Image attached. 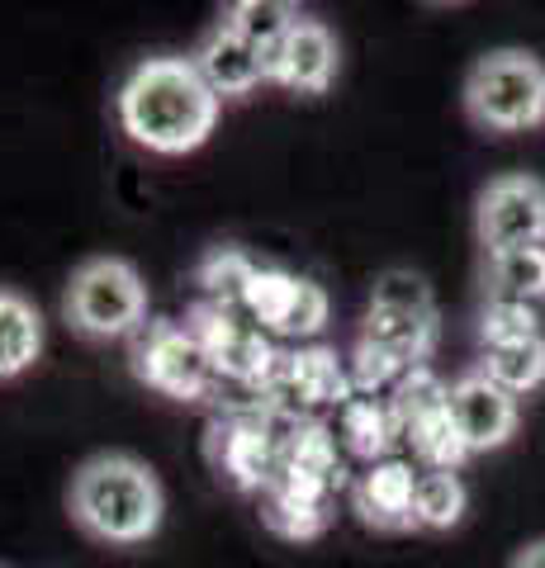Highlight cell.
<instances>
[{"label": "cell", "instance_id": "cell-1", "mask_svg": "<svg viewBox=\"0 0 545 568\" xmlns=\"http://www.w3.org/2000/svg\"><path fill=\"white\" fill-rule=\"evenodd\" d=\"M219 110L223 100L209 91L195 62L181 58V52L143 58L114 95V114L124 138L157 156L200 152L219 129Z\"/></svg>", "mask_w": 545, "mask_h": 568}, {"label": "cell", "instance_id": "cell-2", "mask_svg": "<svg viewBox=\"0 0 545 568\" xmlns=\"http://www.w3.org/2000/svg\"><path fill=\"white\" fill-rule=\"evenodd\" d=\"M67 511L81 536L110 549L148 545L166 521V493L152 465L129 450H100L81 459L67 484Z\"/></svg>", "mask_w": 545, "mask_h": 568}, {"label": "cell", "instance_id": "cell-3", "mask_svg": "<svg viewBox=\"0 0 545 568\" xmlns=\"http://www.w3.org/2000/svg\"><path fill=\"white\" fill-rule=\"evenodd\" d=\"M465 119L484 133H526L545 123V62L526 48H494L474 58L461 85Z\"/></svg>", "mask_w": 545, "mask_h": 568}, {"label": "cell", "instance_id": "cell-4", "mask_svg": "<svg viewBox=\"0 0 545 568\" xmlns=\"http://www.w3.org/2000/svg\"><path fill=\"white\" fill-rule=\"evenodd\" d=\"M62 313L85 342H133L148 327V284L124 256H91L67 280Z\"/></svg>", "mask_w": 545, "mask_h": 568}, {"label": "cell", "instance_id": "cell-5", "mask_svg": "<svg viewBox=\"0 0 545 568\" xmlns=\"http://www.w3.org/2000/svg\"><path fill=\"white\" fill-rule=\"evenodd\" d=\"M442 336V308H436L432 284L417 271H380L371 284V304H365L361 342L398 355L403 365H427Z\"/></svg>", "mask_w": 545, "mask_h": 568}, {"label": "cell", "instance_id": "cell-6", "mask_svg": "<svg viewBox=\"0 0 545 568\" xmlns=\"http://www.w3.org/2000/svg\"><path fill=\"white\" fill-rule=\"evenodd\" d=\"M129 369L143 388L171 403H209L219 388V375L195 332L171 317H148V327L129 342Z\"/></svg>", "mask_w": 545, "mask_h": 568}, {"label": "cell", "instance_id": "cell-7", "mask_svg": "<svg viewBox=\"0 0 545 568\" xmlns=\"http://www.w3.org/2000/svg\"><path fill=\"white\" fill-rule=\"evenodd\" d=\"M204 450H209V465L219 469V478H228L242 497H261L280 474L275 407L252 403V407H233V413L214 417Z\"/></svg>", "mask_w": 545, "mask_h": 568}, {"label": "cell", "instance_id": "cell-8", "mask_svg": "<svg viewBox=\"0 0 545 568\" xmlns=\"http://www.w3.org/2000/svg\"><path fill=\"white\" fill-rule=\"evenodd\" d=\"M252 398L309 417L313 407H346L356 398V388H351V375H346V355L309 342V346L275 351V361L266 375H261V384L252 388Z\"/></svg>", "mask_w": 545, "mask_h": 568}, {"label": "cell", "instance_id": "cell-9", "mask_svg": "<svg viewBox=\"0 0 545 568\" xmlns=\"http://www.w3.org/2000/svg\"><path fill=\"white\" fill-rule=\"evenodd\" d=\"M474 237L484 256L545 246V181L526 171L494 175L474 200Z\"/></svg>", "mask_w": 545, "mask_h": 568}, {"label": "cell", "instance_id": "cell-10", "mask_svg": "<svg viewBox=\"0 0 545 568\" xmlns=\"http://www.w3.org/2000/svg\"><path fill=\"white\" fill-rule=\"evenodd\" d=\"M185 327L195 332V342L204 346L219 384L233 379L252 394V388L261 384V375L271 369V361H275L271 336L261 332L242 308H223V304H204V298H195V304L185 308Z\"/></svg>", "mask_w": 545, "mask_h": 568}, {"label": "cell", "instance_id": "cell-11", "mask_svg": "<svg viewBox=\"0 0 545 568\" xmlns=\"http://www.w3.org/2000/svg\"><path fill=\"white\" fill-rule=\"evenodd\" d=\"M242 313H248L261 332L290 336V342H313L332 317V298L323 284L309 275H294L285 265H256L248 298H242Z\"/></svg>", "mask_w": 545, "mask_h": 568}, {"label": "cell", "instance_id": "cell-12", "mask_svg": "<svg viewBox=\"0 0 545 568\" xmlns=\"http://www.w3.org/2000/svg\"><path fill=\"white\" fill-rule=\"evenodd\" d=\"M451 417H455V426H461L470 455H488V450H503L507 440L517 436L522 398L498 388L480 365H474L451 384Z\"/></svg>", "mask_w": 545, "mask_h": 568}, {"label": "cell", "instance_id": "cell-13", "mask_svg": "<svg viewBox=\"0 0 545 568\" xmlns=\"http://www.w3.org/2000/svg\"><path fill=\"white\" fill-rule=\"evenodd\" d=\"M337 71H342V43H337V33H332V24L304 14V20L290 29V39L280 43L275 62L266 71V81L280 85V91H290V95H309L313 100V95H327L332 91Z\"/></svg>", "mask_w": 545, "mask_h": 568}, {"label": "cell", "instance_id": "cell-14", "mask_svg": "<svg viewBox=\"0 0 545 568\" xmlns=\"http://www.w3.org/2000/svg\"><path fill=\"white\" fill-rule=\"evenodd\" d=\"M417 478L408 459H380V465L365 469L356 484H351V511L361 517V526L384 530V536H403V530H417L413 521V493Z\"/></svg>", "mask_w": 545, "mask_h": 568}, {"label": "cell", "instance_id": "cell-15", "mask_svg": "<svg viewBox=\"0 0 545 568\" xmlns=\"http://www.w3.org/2000/svg\"><path fill=\"white\" fill-rule=\"evenodd\" d=\"M190 62H195L204 85L219 100H248L256 85H266V62H261V52L248 39H238V33L228 29L223 20L195 43Z\"/></svg>", "mask_w": 545, "mask_h": 568}, {"label": "cell", "instance_id": "cell-16", "mask_svg": "<svg viewBox=\"0 0 545 568\" xmlns=\"http://www.w3.org/2000/svg\"><path fill=\"white\" fill-rule=\"evenodd\" d=\"M332 503H337V497H323V493H309V488H294V484H280L275 478V484L261 493V526L290 545H309L337 517Z\"/></svg>", "mask_w": 545, "mask_h": 568}, {"label": "cell", "instance_id": "cell-17", "mask_svg": "<svg viewBox=\"0 0 545 568\" xmlns=\"http://www.w3.org/2000/svg\"><path fill=\"white\" fill-rule=\"evenodd\" d=\"M43 355V313L20 290L0 284V384L29 375Z\"/></svg>", "mask_w": 545, "mask_h": 568}, {"label": "cell", "instance_id": "cell-18", "mask_svg": "<svg viewBox=\"0 0 545 568\" xmlns=\"http://www.w3.org/2000/svg\"><path fill=\"white\" fill-rule=\"evenodd\" d=\"M337 432H342L346 455L365 459V465H380V459H390V450L403 440L390 398H361V394L342 407Z\"/></svg>", "mask_w": 545, "mask_h": 568}, {"label": "cell", "instance_id": "cell-19", "mask_svg": "<svg viewBox=\"0 0 545 568\" xmlns=\"http://www.w3.org/2000/svg\"><path fill=\"white\" fill-rule=\"evenodd\" d=\"M545 304V246L484 256V304Z\"/></svg>", "mask_w": 545, "mask_h": 568}, {"label": "cell", "instance_id": "cell-20", "mask_svg": "<svg viewBox=\"0 0 545 568\" xmlns=\"http://www.w3.org/2000/svg\"><path fill=\"white\" fill-rule=\"evenodd\" d=\"M304 20V10L290 6V0H233V6L223 10V24L238 33V39H248L256 52H261V62H275V52L280 43L290 39V29ZM271 85V81H266Z\"/></svg>", "mask_w": 545, "mask_h": 568}, {"label": "cell", "instance_id": "cell-21", "mask_svg": "<svg viewBox=\"0 0 545 568\" xmlns=\"http://www.w3.org/2000/svg\"><path fill=\"white\" fill-rule=\"evenodd\" d=\"M403 440L413 446V459L427 474H455L470 459V446H465L461 426H455V417H451V403L432 407L427 417H417L408 432H403Z\"/></svg>", "mask_w": 545, "mask_h": 568}, {"label": "cell", "instance_id": "cell-22", "mask_svg": "<svg viewBox=\"0 0 545 568\" xmlns=\"http://www.w3.org/2000/svg\"><path fill=\"white\" fill-rule=\"evenodd\" d=\"M256 265L242 246H209V252L195 261V290L204 304H223V308H242L248 298V284L256 275Z\"/></svg>", "mask_w": 545, "mask_h": 568}, {"label": "cell", "instance_id": "cell-23", "mask_svg": "<svg viewBox=\"0 0 545 568\" xmlns=\"http://www.w3.org/2000/svg\"><path fill=\"white\" fill-rule=\"evenodd\" d=\"M480 369L498 388H507L513 398L536 394V388H545V336H532V342H517V346L484 351Z\"/></svg>", "mask_w": 545, "mask_h": 568}, {"label": "cell", "instance_id": "cell-24", "mask_svg": "<svg viewBox=\"0 0 545 568\" xmlns=\"http://www.w3.org/2000/svg\"><path fill=\"white\" fill-rule=\"evenodd\" d=\"M470 511V493L461 474H422L413 493V521L417 530H455Z\"/></svg>", "mask_w": 545, "mask_h": 568}, {"label": "cell", "instance_id": "cell-25", "mask_svg": "<svg viewBox=\"0 0 545 568\" xmlns=\"http://www.w3.org/2000/svg\"><path fill=\"white\" fill-rule=\"evenodd\" d=\"M442 403H451V384L436 375L432 365H413L408 375H403L398 384H394V394H390V407H394V422H398V436L408 432V426L417 422V417H427L432 407H442Z\"/></svg>", "mask_w": 545, "mask_h": 568}, {"label": "cell", "instance_id": "cell-26", "mask_svg": "<svg viewBox=\"0 0 545 568\" xmlns=\"http://www.w3.org/2000/svg\"><path fill=\"white\" fill-rule=\"evenodd\" d=\"M532 336H545V317L536 304H494L488 298L480 313V346L498 351V346H517L532 342Z\"/></svg>", "mask_w": 545, "mask_h": 568}, {"label": "cell", "instance_id": "cell-27", "mask_svg": "<svg viewBox=\"0 0 545 568\" xmlns=\"http://www.w3.org/2000/svg\"><path fill=\"white\" fill-rule=\"evenodd\" d=\"M408 369L413 365H403L398 355L380 351L371 342H361V336H356V346H351V355H346V375H351V388H356L361 398H380L384 388L394 394V384L408 375Z\"/></svg>", "mask_w": 545, "mask_h": 568}, {"label": "cell", "instance_id": "cell-28", "mask_svg": "<svg viewBox=\"0 0 545 568\" xmlns=\"http://www.w3.org/2000/svg\"><path fill=\"white\" fill-rule=\"evenodd\" d=\"M507 568H545V536L541 540H526L513 559H507Z\"/></svg>", "mask_w": 545, "mask_h": 568}]
</instances>
